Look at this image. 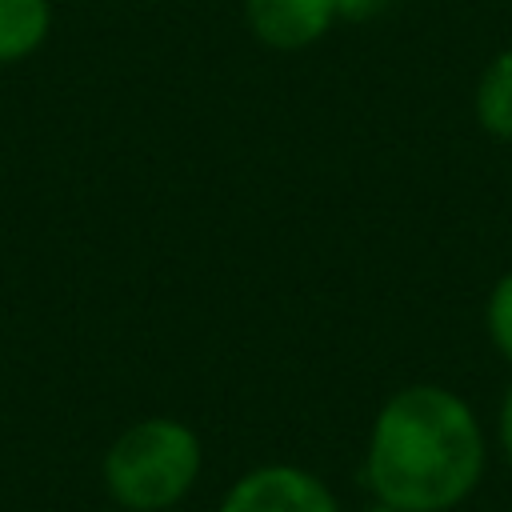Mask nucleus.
I'll return each mask as SVG.
<instances>
[{"label": "nucleus", "mask_w": 512, "mask_h": 512, "mask_svg": "<svg viewBox=\"0 0 512 512\" xmlns=\"http://www.w3.org/2000/svg\"><path fill=\"white\" fill-rule=\"evenodd\" d=\"M484 472L472 408L440 384H408L372 420L364 480L380 504L404 512L456 508Z\"/></svg>", "instance_id": "obj_1"}, {"label": "nucleus", "mask_w": 512, "mask_h": 512, "mask_svg": "<svg viewBox=\"0 0 512 512\" xmlns=\"http://www.w3.org/2000/svg\"><path fill=\"white\" fill-rule=\"evenodd\" d=\"M204 448L192 424L176 416H148L124 428L100 464L108 496L128 512H168L200 480Z\"/></svg>", "instance_id": "obj_2"}, {"label": "nucleus", "mask_w": 512, "mask_h": 512, "mask_svg": "<svg viewBox=\"0 0 512 512\" xmlns=\"http://www.w3.org/2000/svg\"><path fill=\"white\" fill-rule=\"evenodd\" d=\"M216 512H344L332 488L300 464H256L220 500Z\"/></svg>", "instance_id": "obj_3"}, {"label": "nucleus", "mask_w": 512, "mask_h": 512, "mask_svg": "<svg viewBox=\"0 0 512 512\" xmlns=\"http://www.w3.org/2000/svg\"><path fill=\"white\" fill-rule=\"evenodd\" d=\"M248 32L272 52H300L336 24V0H244Z\"/></svg>", "instance_id": "obj_4"}, {"label": "nucleus", "mask_w": 512, "mask_h": 512, "mask_svg": "<svg viewBox=\"0 0 512 512\" xmlns=\"http://www.w3.org/2000/svg\"><path fill=\"white\" fill-rule=\"evenodd\" d=\"M48 32H52L48 0H0V68L40 52Z\"/></svg>", "instance_id": "obj_5"}, {"label": "nucleus", "mask_w": 512, "mask_h": 512, "mask_svg": "<svg viewBox=\"0 0 512 512\" xmlns=\"http://www.w3.org/2000/svg\"><path fill=\"white\" fill-rule=\"evenodd\" d=\"M476 120L484 132L512 140V48L500 52L476 84Z\"/></svg>", "instance_id": "obj_6"}, {"label": "nucleus", "mask_w": 512, "mask_h": 512, "mask_svg": "<svg viewBox=\"0 0 512 512\" xmlns=\"http://www.w3.org/2000/svg\"><path fill=\"white\" fill-rule=\"evenodd\" d=\"M488 336L504 360H512V272H504L488 296Z\"/></svg>", "instance_id": "obj_7"}, {"label": "nucleus", "mask_w": 512, "mask_h": 512, "mask_svg": "<svg viewBox=\"0 0 512 512\" xmlns=\"http://www.w3.org/2000/svg\"><path fill=\"white\" fill-rule=\"evenodd\" d=\"M388 8V0H336V20H372Z\"/></svg>", "instance_id": "obj_8"}, {"label": "nucleus", "mask_w": 512, "mask_h": 512, "mask_svg": "<svg viewBox=\"0 0 512 512\" xmlns=\"http://www.w3.org/2000/svg\"><path fill=\"white\" fill-rule=\"evenodd\" d=\"M500 444H504V456L512 464V388H508V396L500 404Z\"/></svg>", "instance_id": "obj_9"}, {"label": "nucleus", "mask_w": 512, "mask_h": 512, "mask_svg": "<svg viewBox=\"0 0 512 512\" xmlns=\"http://www.w3.org/2000/svg\"><path fill=\"white\" fill-rule=\"evenodd\" d=\"M368 512H404V508H392V504H380V500H376Z\"/></svg>", "instance_id": "obj_10"}]
</instances>
